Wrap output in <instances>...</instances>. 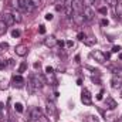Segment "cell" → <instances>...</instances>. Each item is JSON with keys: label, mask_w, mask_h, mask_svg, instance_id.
I'll list each match as a JSON object with an SVG mask.
<instances>
[{"label": "cell", "mask_w": 122, "mask_h": 122, "mask_svg": "<svg viewBox=\"0 0 122 122\" xmlns=\"http://www.w3.org/2000/svg\"><path fill=\"white\" fill-rule=\"evenodd\" d=\"M88 122H98L97 117H88Z\"/></svg>", "instance_id": "8d00e7d4"}, {"label": "cell", "mask_w": 122, "mask_h": 122, "mask_svg": "<svg viewBox=\"0 0 122 122\" xmlns=\"http://www.w3.org/2000/svg\"><path fill=\"white\" fill-rule=\"evenodd\" d=\"M14 51H16V54H17V56L24 57V56L27 54V47H26V46H23V44H20V46H17V47L14 48Z\"/></svg>", "instance_id": "8fae6325"}, {"label": "cell", "mask_w": 122, "mask_h": 122, "mask_svg": "<svg viewBox=\"0 0 122 122\" xmlns=\"http://www.w3.org/2000/svg\"><path fill=\"white\" fill-rule=\"evenodd\" d=\"M9 6L13 7V10H19V9H20V3H19V0H10V1H9Z\"/></svg>", "instance_id": "ac0fdd59"}, {"label": "cell", "mask_w": 122, "mask_h": 122, "mask_svg": "<svg viewBox=\"0 0 122 122\" xmlns=\"http://www.w3.org/2000/svg\"><path fill=\"white\" fill-rule=\"evenodd\" d=\"M82 9H84L82 0H74V1H72V10H74L75 13H82Z\"/></svg>", "instance_id": "ba28073f"}, {"label": "cell", "mask_w": 122, "mask_h": 122, "mask_svg": "<svg viewBox=\"0 0 122 122\" xmlns=\"http://www.w3.org/2000/svg\"><path fill=\"white\" fill-rule=\"evenodd\" d=\"M72 20H74V23H75V24H78V26H82V24H84V21H85V19H84L82 13H74Z\"/></svg>", "instance_id": "9c48e42d"}, {"label": "cell", "mask_w": 122, "mask_h": 122, "mask_svg": "<svg viewBox=\"0 0 122 122\" xmlns=\"http://www.w3.org/2000/svg\"><path fill=\"white\" fill-rule=\"evenodd\" d=\"M9 88V81L7 80H0V90H7Z\"/></svg>", "instance_id": "7402d4cb"}, {"label": "cell", "mask_w": 122, "mask_h": 122, "mask_svg": "<svg viewBox=\"0 0 122 122\" xmlns=\"http://www.w3.org/2000/svg\"><path fill=\"white\" fill-rule=\"evenodd\" d=\"M111 84H112V88L118 90V88H121V85H122V80H121V78L114 77V78H112V81H111Z\"/></svg>", "instance_id": "5bb4252c"}, {"label": "cell", "mask_w": 122, "mask_h": 122, "mask_svg": "<svg viewBox=\"0 0 122 122\" xmlns=\"http://www.w3.org/2000/svg\"><path fill=\"white\" fill-rule=\"evenodd\" d=\"M14 109H16L17 112H23V104L16 102V104H14Z\"/></svg>", "instance_id": "603a6c76"}, {"label": "cell", "mask_w": 122, "mask_h": 122, "mask_svg": "<svg viewBox=\"0 0 122 122\" xmlns=\"http://www.w3.org/2000/svg\"><path fill=\"white\" fill-rule=\"evenodd\" d=\"M77 84H78V85H82V80H81V78H78V80H77Z\"/></svg>", "instance_id": "ee69618b"}, {"label": "cell", "mask_w": 122, "mask_h": 122, "mask_svg": "<svg viewBox=\"0 0 122 122\" xmlns=\"http://www.w3.org/2000/svg\"><path fill=\"white\" fill-rule=\"evenodd\" d=\"M82 16H84L85 21H91L92 19H94V16H95V11L92 10L91 6H85L82 9Z\"/></svg>", "instance_id": "3957f363"}, {"label": "cell", "mask_w": 122, "mask_h": 122, "mask_svg": "<svg viewBox=\"0 0 122 122\" xmlns=\"http://www.w3.org/2000/svg\"><path fill=\"white\" fill-rule=\"evenodd\" d=\"M26 70H27V62H26V61H23V62L19 65V72H20V74H23V72H26Z\"/></svg>", "instance_id": "44dd1931"}, {"label": "cell", "mask_w": 122, "mask_h": 122, "mask_svg": "<svg viewBox=\"0 0 122 122\" xmlns=\"http://www.w3.org/2000/svg\"><path fill=\"white\" fill-rule=\"evenodd\" d=\"M40 65H41L40 62H36V64H34V68H40Z\"/></svg>", "instance_id": "f6af8a7d"}, {"label": "cell", "mask_w": 122, "mask_h": 122, "mask_svg": "<svg viewBox=\"0 0 122 122\" xmlns=\"http://www.w3.org/2000/svg\"><path fill=\"white\" fill-rule=\"evenodd\" d=\"M105 1H107V4L111 6V7H115V6L118 4V0H105Z\"/></svg>", "instance_id": "cb8c5ba5"}, {"label": "cell", "mask_w": 122, "mask_h": 122, "mask_svg": "<svg viewBox=\"0 0 122 122\" xmlns=\"http://www.w3.org/2000/svg\"><path fill=\"white\" fill-rule=\"evenodd\" d=\"M65 44H67V47H68V48H70V47H72V46H74V43H72V41H67V43H65Z\"/></svg>", "instance_id": "b9f144b4"}, {"label": "cell", "mask_w": 122, "mask_h": 122, "mask_svg": "<svg viewBox=\"0 0 122 122\" xmlns=\"http://www.w3.org/2000/svg\"><path fill=\"white\" fill-rule=\"evenodd\" d=\"M53 71H54L53 67H46V72H47V75H48V74H53Z\"/></svg>", "instance_id": "d6a6232c"}, {"label": "cell", "mask_w": 122, "mask_h": 122, "mask_svg": "<svg viewBox=\"0 0 122 122\" xmlns=\"http://www.w3.org/2000/svg\"><path fill=\"white\" fill-rule=\"evenodd\" d=\"M74 0H64V6H72Z\"/></svg>", "instance_id": "d590c367"}, {"label": "cell", "mask_w": 122, "mask_h": 122, "mask_svg": "<svg viewBox=\"0 0 122 122\" xmlns=\"http://www.w3.org/2000/svg\"><path fill=\"white\" fill-rule=\"evenodd\" d=\"M41 115H43V112L40 108H30L29 114L26 117V122H37L41 118Z\"/></svg>", "instance_id": "7a4b0ae2"}, {"label": "cell", "mask_w": 122, "mask_h": 122, "mask_svg": "<svg viewBox=\"0 0 122 122\" xmlns=\"http://www.w3.org/2000/svg\"><path fill=\"white\" fill-rule=\"evenodd\" d=\"M85 68H87V70H90V71H92V72H98V70H97V68H94V67H91V65H85Z\"/></svg>", "instance_id": "4dcf8cb0"}, {"label": "cell", "mask_w": 122, "mask_h": 122, "mask_svg": "<svg viewBox=\"0 0 122 122\" xmlns=\"http://www.w3.org/2000/svg\"><path fill=\"white\" fill-rule=\"evenodd\" d=\"M46 20L51 21V20H53V14H51V13H47V14H46Z\"/></svg>", "instance_id": "e575fe53"}, {"label": "cell", "mask_w": 122, "mask_h": 122, "mask_svg": "<svg viewBox=\"0 0 122 122\" xmlns=\"http://www.w3.org/2000/svg\"><path fill=\"white\" fill-rule=\"evenodd\" d=\"M115 16L118 19H122V3H118L115 6Z\"/></svg>", "instance_id": "2e32d148"}, {"label": "cell", "mask_w": 122, "mask_h": 122, "mask_svg": "<svg viewBox=\"0 0 122 122\" xmlns=\"http://www.w3.org/2000/svg\"><path fill=\"white\" fill-rule=\"evenodd\" d=\"M85 3H87V6H90L92 3H95V0H85Z\"/></svg>", "instance_id": "7bdbcfd3"}, {"label": "cell", "mask_w": 122, "mask_h": 122, "mask_svg": "<svg viewBox=\"0 0 122 122\" xmlns=\"http://www.w3.org/2000/svg\"><path fill=\"white\" fill-rule=\"evenodd\" d=\"M4 67H6V61L0 60V70H1V68H4Z\"/></svg>", "instance_id": "60d3db41"}, {"label": "cell", "mask_w": 122, "mask_h": 122, "mask_svg": "<svg viewBox=\"0 0 122 122\" xmlns=\"http://www.w3.org/2000/svg\"><path fill=\"white\" fill-rule=\"evenodd\" d=\"M40 34H44V33H46V27H44V26H40Z\"/></svg>", "instance_id": "74e56055"}, {"label": "cell", "mask_w": 122, "mask_h": 122, "mask_svg": "<svg viewBox=\"0 0 122 122\" xmlns=\"http://www.w3.org/2000/svg\"><path fill=\"white\" fill-rule=\"evenodd\" d=\"M11 82H13V85H14L16 88H23L24 84H26V81H24V78L21 77V74H19V75H13Z\"/></svg>", "instance_id": "277c9868"}, {"label": "cell", "mask_w": 122, "mask_h": 122, "mask_svg": "<svg viewBox=\"0 0 122 122\" xmlns=\"http://www.w3.org/2000/svg\"><path fill=\"white\" fill-rule=\"evenodd\" d=\"M57 43H58V41H57V38H54V37H48V38L44 40V44H46L47 47H50V48H51V47H56Z\"/></svg>", "instance_id": "7c38bea8"}, {"label": "cell", "mask_w": 122, "mask_h": 122, "mask_svg": "<svg viewBox=\"0 0 122 122\" xmlns=\"http://www.w3.org/2000/svg\"><path fill=\"white\" fill-rule=\"evenodd\" d=\"M6 31H7V24L3 20H0V36H3Z\"/></svg>", "instance_id": "d6986e66"}, {"label": "cell", "mask_w": 122, "mask_h": 122, "mask_svg": "<svg viewBox=\"0 0 122 122\" xmlns=\"http://www.w3.org/2000/svg\"><path fill=\"white\" fill-rule=\"evenodd\" d=\"M44 84H47L44 75H41V74H31L30 78H29V82H27L29 92L30 94H34L36 91H38Z\"/></svg>", "instance_id": "6da1fadb"}, {"label": "cell", "mask_w": 122, "mask_h": 122, "mask_svg": "<svg viewBox=\"0 0 122 122\" xmlns=\"http://www.w3.org/2000/svg\"><path fill=\"white\" fill-rule=\"evenodd\" d=\"M85 37H87V36H85L84 33H78V36H77V38H78V40H81V41H82Z\"/></svg>", "instance_id": "f1b7e54d"}, {"label": "cell", "mask_w": 122, "mask_h": 122, "mask_svg": "<svg viewBox=\"0 0 122 122\" xmlns=\"http://www.w3.org/2000/svg\"><path fill=\"white\" fill-rule=\"evenodd\" d=\"M54 112H56L54 105H53L51 102H47V114H48V115H51V114H54Z\"/></svg>", "instance_id": "ffe728a7"}, {"label": "cell", "mask_w": 122, "mask_h": 122, "mask_svg": "<svg viewBox=\"0 0 122 122\" xmlns=\"http://www.w3.org/2000/svg\"><path fill=\"white\" fill-rule=\"evenodd\" d=\"M0 47H1V48H7L9 44H7V43H0Z\"/></svg>", "instance_id": "ab89813d"}, {"label": "cell", "mask_w": 122, "mask_h": 122, "mask_svg": "<svg viewBox=\"0 0 122 122\" xmlns=\"http://www.w3.org/2000/svg\"><path fill=\"white\" fill-rule=\"evenodd\" d=\"M11 14H13V17H14V21H16V23H20V21L23 20V17H21V14H20L19 10H13Z\"/></svg>", "instance_id": "e0dca14e"}, {"label": "cell", "mask_w": 122, "mask_h": 122, "mask_svg": "<svg viewBox=\"0 0 122 122\" xmlns=\"http://www.w3.org/2000/svg\"><path fill=\"white\" fill-rule=\"evenodd\" d=\"M82 41H84V44H85V46L91 47V46H94V44L97 43V38H95V37H85Z\"/></svg>", "instance_id": "9a60e30c"}, {"label": "cell", "mask_w": 122, "mask_h": 122, "mask_svg": "<svg viewBox=\"0 0 122 122\" xmlns=\"http://www.w3.org/2000/svg\"><path fill=\"white\" fill-rule=\"evenodd\" d=\"M11 37H14V38L20 37V31H19V30H13V31H11Z\"/></svg>", "instance_id": "4316f807"}, {"label": "cell", "mask_w": 122, "mask_h": 122, "mask_svg": "<svg viewBox=\"0 0 122 122\" xmlns=\"http://www.w3.org/2000/svg\"><path fill=\"white\" fill-rule=\"evenodd\" d=\"M81 102L84 105H91L92 104V99H91V92L88 91L87 88L82 90V94H81Z\"/></svg>", "instance_id": "5b68a950"}, {"label": "cell", "mask_w": 122, "mask_h": 122, "mask_svg": "<svg viewBox=\"0 0 122 122\" xmlns=\"http://www.w3.org/2000/svg\"><path fill=\"white\" fill-rule=\"evenodd\" d=\"M98 11H99L101 14H107V13H108V10H107V7H99V9H98Z\"/></svg>", "instance_id": "83f0119b"}, {"label": "cell", "mask_w": 122, "mask_h": 122, "mask_svg": "<svg viewBox=\"0 0 122 122\" xmlns=\"http://www.w3.org/2000/svg\"><path fill=\"white\" fill-rule=\"evenodd\" d=\"M102 95H104V92L101 91L98 95H97V99H98V101H101V99H102Z\"/></svg>", "instance_id": "f35d334b"}, {"label": "cell", "mask_w": 122, "mask_h": 122, "mask_svg": "<svg viewBox=\"0 0 122 122\" xmlns=\"http://www.w3.org/2000/svg\"><path fill=\"white\" fill-rule=\"evenodd\" d=\"M108 24H109L108 19H102V20H101V26H108Z\"/></svg>", "instance_id": "1f68e13d"}, {"label": "cell", "mask_w": 122, "mask_h": 122, "mask_svg": "<svg viewBox=\"0 0 122 122\" xmlns=\"http://www.w3.org/2000/svg\"><path fill=\"white\" fill-rule=\"evenodd\" d=\"M91 57H94L95 60L98 61V62H101V64H104L105 61H107V57H105V54L104 53H101V51H98V50H94L91 53Z\"/></svg>", "instance_id": "8992f818"}, {"label": "cell", "mask_w": 122, "mask_h": 122, "mask_svg": "<svg viewBox=\"0 0 122 122\" xmlns=\"http://www.w3.org/2000/svg\"><path fill=\"white\" fill-rule=\"evenodd\" d=\"M37 122H50V121L47 119V117H44V115H41V118H40V119H38Z\"/></svg>", "instance_id": "836d02e7"}, {"label": "cell", "mask_w": 122, "mask_h": 122, "mask_svg": "<svg viewBox=\"0 0 122 122\" xmlns=\"http://www.w3.org/2000/svg\"><path fill=\"white\" fill-rule=\"evenodd\" d=\"M31 3H33L34 7H40L41 6V0H31Z\"/></svg>", "instance_id": "484cf974"}, {"label": "cell", "mask_w": 122, "mask_h": 122, "mask_svg": "<svg viewBox=\"0 0 122 122\" xmlns=\"http://www.w3.org/2000/svg\"><path fill=\"white\" fill-rule=\"evenodd\" d=\"M64 14L68 17V19H71L72 16H74V10H72V6H64Z\"/></svg>", "instance_id": "4fadbf2b"}, {"label": "cell", "mask_w": 122, "mask_h": 122, "mask_svg": "<svg viewBox=\"0 0 122 122\" xmlns=\"http://www.w3.org/2000/svg\"><path fill=\"white\" fill-rule=\"evenodd\" d=\"M3 21L7 24V27L13 26V24L16 23V21H14V17H13L11 13H4V14H3Z\"/></svg>", "instance_id": "52a82bcc"}, {"label": "cell", "mask_w": 122, "mask_h": 122, "mask_svg": "<svg viewBox=\"0 0 122 122\" xmlns=\"http://www.w3.org/2000/svg\"><path fill=\"white\" fill-rule=\"evenodd\" d=\"M57 46H60V47H62V46H64V41H58V43H57Z\"/></svg>", "instance_id": "bcb514c9"}, {"label": "cell", "mask_w": 122, "mask_h": 122, "mask_svg": "<svg viewBox=\"0 0 122 122\" xmlns=\"http://www.w3.org/2000/svg\"><path fill=\"white\" fill-rule=\"evenodd\" d=\"M121 51V47L119 46H114L112 47V53H119Z\"/></svg>", "instance_id": "f546056e"}, {"label": "cell", "mask_w": 122, "mask_h": 122, "mask_svg": "<svg viewBox=\"0 0 122 122\" xmlns=\"http://www.w3.org/2000/svg\"><path fill=\"white\" fill-rule=\"evenodd\" d=\"M56 10H57V11L64 10V4H62V3H57V4H56Z\"/></svg>", "instance_id": "d4e9b609"}, {"label": "cell", "mask_w": 122, "mask_h": 122, "mask_svg": "<svg viewBox=\"0 0 122 122\" xmlns=\"http://www.w3.org/2000/svg\"><path fill=\"white\" fill-rule=\"evenodd\" d=\"M105 107H107L108 109H115V108L118 107V104H117V101H115L114 98L108 97V98L105 99Z\"/></svg>", "instance_id": "30bf717a"}]
</instances>
